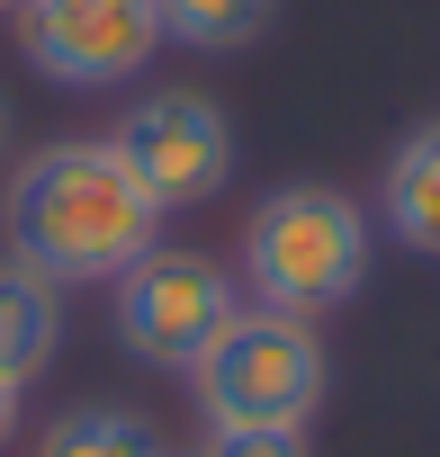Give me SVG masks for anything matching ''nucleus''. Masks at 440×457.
I'll use <instances>...</instances> for the list:
<instances>
[{"label":"nucleus","mask_w":440,"mask_h":457,"mask_svg":"<svg viewBox=\"0 0 440 457\" xmlns=\"http://www.w3.org/2000/svg\"><path fill=\"white\" fill-rule=\"evenodd\" d=\"M63 350V287L28 261H0V386H37Z\"/></svg>","instance_id":"7"},{"label":"nucleus","mask_w":440,"mask_h":457,"mask_svg":"<svg viewBox=\"0 0 440 457\" xmlns=\"http://www.w3.org/2000/svg\"><path fill=\"white\" fill-rule=\"evenodd\" d=\"M10 261L46 270L55 287H117L153 243H162V206L135 188V170L117 162L108 135H63L46 153L19 162L10 179Z\"/></svg>","instance_id":"1"},{"label":"nucleus","mask_w":440,"mask_h":457,"mask_svg":"<svg viewBox=\"0 0 440 457\" xmlns=\"http://www.w3.org/2000/svg\"><path fill=\"white\" fill-rule=\"evenodd\" d=\"M368 243H377V224L351 188L333 179H288L270 188L252 215H243V287L261 314H297V323H324L360 296L368 278Z\"/></svg>","instance_id":"2"},{"label":"nucleus","mask_w":440,"mask_h":457,"mask_svg":"<svg viewBox=\"0 0 440 457\" xmlns=\"http://www.w3.org/2000/svg\"><path fill=\"white\" fill-rule=\"evenodd\" d=\"M162 10V46H189V54H243L270 37L279 0H153Z\"/></svg>","instance_id":"9"},{"label":"nucleus","mask_w":440,"mask_h":457,"mask_svg":"<svg viewBox=\"0 0 440 457\" xmlns=\"http://www.w3.org/2000/svg\"><path fill=\"white\" fill-rule=\"evenodd\" d=\"M19 439V386H0V448Z\"/></svg>","instance_id":"12"},{"label":"nucleus","mask_w":440,"mask_h":457,"mask_svg":"<svg viewBox=\"0 0 440 457\" xmlns=\"http://www.w3.org/2000/svg\"><path fill=\"white\" fill-rule=\"evenodd\" d=\"M189 386L207 403V430H225V421H288V430H306L324 386H333V359H324L315 323L243 305L225 332H216V350L189 368Z\"/></svg>","instance_id":"3"},{"label":"nucleus","mask_w":440,"mask_h":457,"mask_svg":"<svg viewBox=\"0 0 440 457\" xmlns=\"http://www.w3.org/2000/svg\"><path fill=\"white\" fill-rule=\"evenodd\" d=\"M10 10H19V0H0V19H10Z\"/></svg>","instance_id":"14"},{"label":"nucleus","mask_w":440,"mask_h":457,"mask_svg":"<svg viewBox=\"0 0 440 457\" xmlns=\"http://www.w3.org/2000/svg\"><path fill=\"white\" fill-rule=\"evenodd\" d=\"M37 457H171V448L153 439L144 412H126V403H81V412H63V421L37 439Z\"/></svg>","instance_id":"10"},{"label":"nucleus","mask_w":440,"mask_h":457,"mask_svg":"<svg viewBox=\"0 0 440 457\" xmlns=\"http://www.w3.org/2000/svg\"><path fill=\"white\" fill-rule=\"evenodd\" d=\"M198 457H315V448H306V430H288V421H225V430H207Z\"/></svg>","instance_id":"11"},{"label":"nucleus","mask_w":440,"mask_h":457,"mask_svg":"<svg viewBox=\"0 0 440 457\" xmlns=\"http://www.w3.org/2000/svg\"><path fill=\"white\" fill-rule=\"evenodd\" d=\"M234 314H243L234 278H225V261H207V252H162L153 243L117 278V341H126V359H144L162 377H189Z\"/></svg>","instance_id":"4"},{"label":"nucleus","mask_w":440,"mask_h":457,"mask_svg":"<svg viewBox=\"0 0 440 457\" xmlns=\"http://www.w3.org/2000/svg\"><path fill=\"white\" fill-rule=\"evenodd\" d=\"M117 162L135 170V188L162 206V215H189L207 206L216 188L234 179V117L216 108L207 90H144L126 117H117Z\"/></svg>","instance_id":"5"},{"label":"nucleus","mask_w":440,"mask_h":457,"mask_svg":"<svg viewBox=\"0 0 440 457\" xmlns=\"http://www.w3.org/2000/svg\"><path fill=\"white\" fill-rule=\"evenodd\" d=\"M19 54L55 90H126L162 54V10L153 0H19Z\"/></svg>","instance_id":"6"},{"label":"nucleus","mask_w":440,"mask_h":457,"mask_svg":"<svg viewBox=\"0 0 440 457\" xmlns=\"http://www.w3.org/2000/svg\"><path fill=\"white\" fill-rule=\"evenodd\" d=\"M377 215L386 234L422 261H440V117L413 126L395 153H386V179H377Z\"/></svg>","instance_id":"8"},{"label":"nucleus","mask_w":440,"mask_h":457,"mask_svg":"<svg viewBox=\"0 0 440 457\" xmlns=\"http://www.w3.org/2000/svg\"><path fill=\"white\" fill-rule=\"evenodd\" d=\"M0 162H10V99H0Z\"/></svg>","instance_id":"13"}]
</instances>
